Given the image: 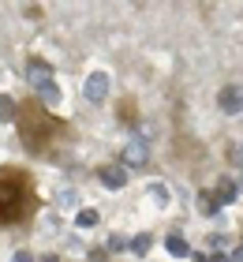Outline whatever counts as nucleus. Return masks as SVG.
<instances>
[{
    "label": "nucleus",
    "mask_w": 243,
    "mask_h": 262,
    "mask_svg": "<svg viewBox=\"0 0 243 262\" xmlns=\"http://www.w3.org/2000/svg\"><path fill=\"white\" fill-rule=\"evenodd\" d=\"M213 195H217V202H221V206H228V202L239 199V184L232 180V176H221V180H217V187H213Z\"/></svg>",
    "instance_id": "nucleus-7"
},
{
    "label": "nucleus",
    "mask_w": 243,
    "mask_h": 262,
    "mask_svg": "<svg viewBox=\"0 0 243 262\" xmlns=\"http://www.w3.org/2000/svg\"><path fill=\"white\" fill-rule=\"evenodd\" d=\"M105 251L108 255H116V251H131V240H127V236H108V244H105Z\"/></svg>",
    "instance_id": "nucleus-13"
},
{
    "label": "nucleus",
    "mask_w": 243,
    "mask_h": 262,
    "mask_svg": "<svg viewBox=\"0 0 243 262\" xmlns=\"http://www.w3.org/2000/svg\"><path fill=\"white\" fill-rule=\"evenodd\" d=\"M41 262H60V258H56V255H45V258H41Z\"/></svg>",
    "instance_id": "nucleus-21"
},
{
    "label": "nucleus",
    "mask_w": 243,
    "mask_h": 262,
    "mask_svg": "<svg viewBox=\"0 0 243 262\" xmlns=\"http://www.w3.org/2000/svg\"><path fill=\"white\" fill-rule=\"evenodd\" d=\"M27 75H30V86H34V90H41L45 82H53V68H49L45 60H30Z\"/></svg>",
    "instance_id": "nucleus-8"
},
{
    "label": "nucleus",
    "mask_w": 243,
    "mask_h": 262,
    "mask_svg": "<svg viewBox=\"0 0 243 262\" xmlns=\"http://www.w3.org/2000/svg\"><path fill=\"white\" fill-rule=\"evenodd\" d=\"M150 244H153L150 236H146V232H139L135 240H131V255H139V258H142V255H150Z\"/></svg>",
    "instance_id": "nucleus-14"
},
{
    "label": "nucleus",
    "mask_w": 243,
    "mask_h": 262,
    "mask_svg": "<svg viewBox=\"0 0 243 262\" xmlns=\"http://www.w3.org/2000/svg\"><path fill=\"white\" fill-rule=\"evenodd\" d=\"M232 262H243V244H239L236 251H232Z\"/></svg>",
    "instance_id": "nucleus-20"
},
{
    "label": "nucleus",
    "mask_w": 243,
    "mask_h": 262,
    "mask_svg": "<svg viewBox=\"0 0 243 262\" xmlns=\"http://www.w3.org/2000/svg\"><path fill=\"white\" fill-rule=\"evenodd\" d=\"M75 225H79V229H94V225H97V210H79Z\"/></svg>",
    "instance_id": "nucleus-15"
},
{
    "label": "nucleus",
    "mask_w": 243,
    "mask_h": 262,
    "mask_svg": "<svg viewBox=\"0 0 243 262\" xmlns=\"http://www.w3.org/2000/svg\"><path fill=\"white\" fill-rule=\"evenodd\" d=\"M97 176H101V184L108 187V191H120V187L127 184V169H124V165H105Z\"/></svg>",
    "instance_id": "nucleus-6"
},
{
    "label": "nucleus",
    "mask_w": 243,
    "mask_h": 262,
    "mask_svg": "<svg viewBox=\"0 0 243 262\" xmlns=\"http://www.w3.org/2000/svg\"><path fill=\"white\" fill-rule=\"evenodd\" d=\"M217 210H221L217 195H213V191H202V195H198V213H206V217H210V213H217Z\"/></svg>",
    "instance_id": "nucleus-12"
},
{
    "label": "nucleus",
    "mask_w": 243,
    "mask_h": 262,
    "mask_svg": "<svg viewBox=\"0 0 243 262\" xmlns=\"http://www.w3.org/2000/svg\"><path fill=\"white\" fill-rule=\"evenodd\" d=\"M165 247H168V255H176V258H187V255H191V244H187L180 232L165 236Z\"/></svg>",
    "instance_id": "nucleus-9"
},
{
    "label": "nucleus",
    "mask_w": 243,
    "mask_h": 262,
    "mask_svg": "<svg viewBox=\"0 0 243 262\" xmlns=\"http://www.w3.org/2000/svg\"><path fill=\"white\" fill-rule=\"evenodd\" d=\"M19 131H23V142H27V150L34 154V150H45L49 142H53L60 131H64V124L56 120V116H49L45 113V105H34V101H27V105H19Z\"/></svg>",
    "instance_id": "nucleus-2"
},
{
    "label": "nucleus",
    "mask_w": 243,
    "mask_h": 262,
    "mask_svg": "<svg viewBox=\"0 0 243 262\" xmlns=\"http://www.w3.org/2000/svg\"><path fill=\"white\" fill-rule=\"evenodd\" d=\"M150 199L157 202V206H168V187L165 184H150Z\"/></svg>",
    "instance_id": "nucleus-16"
},
{
    "label": "nucleus",
    "mask_w": 243,
    "mask_h": 262,
    "mask_svg": "<svg viewBox=\"0 0 243 262\" xmlns=\"http://www.w3.org/2000/svg\"><path fill=\"white\" fill-rule=\"evenodd\" d=\"M146 161H150V142H146L142 135H135V139H127V146H124V154H120V165H124V169H142Z\"/></svg>",
    "instance_id": "nucleus-3"
},
{
    "label": "nucleus",
    "mask_w": 243,
    "mask_h": 262,
    "mask_svg": "<svg viewBox=\"0 0 243 262\" xmlns=\"http://www.w3.org/2000/svg\"><path fill=\"white\" fill-rule=\"evenodd\" d=\"M82 94H86V101H105V94H108V75L105 71H90L86 82H82Z\"/></svg>",
    "instance_id": "nucleus-4"
},
{
    "label": "nucleus",
    "mask_w": 243,
    "mask_h": 262,
    "mask_svg": "<svg viewBox=\"0 0 243 262\" xmlns=\"http://www.w3.org/2000/svg\"><path fill=\"white\" fill-rule=\"evenodd\" d=\"M38 98H41L45 109H56V105H60V86H56V79H53V82H45V86L38 90Z\"/></svg>",
    "instance_id": "nucleus-10"
},
{
    "label": "nucleus",
    "mask_w": 243,
    "mask_h": 262,
    "mask_svg": "<svg viewBox=\"0 0 243 262\" xmlns=\"http://www.w3.org/2000/svg\"><path fill=\"white\" fill-rule=\"evenodd\" d=\"M11 120H19V105L8 94H0V124H11Z\"/></svg>",
    "instance_id": "nucleus-11"
},
{
    "label": "nucleus",
    "mask_w": 243,
    "mask_h": 262,
    "mask_svg": "<svg viewBox=\"0 0 243 262\" xmlns=\"http://www.w3.org/2000/svg\"><path fill=\"white\" fill-rule=\"evenodd\" d=\"M217 105H221L228 116L243 113V86H225L221 94H217Z\"/></svg>",
    "instance_id": "nucleus-5"
},
{
    "label": "nucleus",
    "mask_w": 243,
    "mask_h": 262,
    "mask_svg": "<svg viewBox=\"0 0 243 262\" xmlns=\"http://www.w3.org/2000/svg\"><path fill=\"white\" fill-rule=\"evenodd\" d=\"M34 210V184L23 169H0V225H19Z\"/></svg>",
    "instance_id": "nucleus-1"
},
{
    "label": "nucleus",
    "mask_w": 243,
    "mask_h": 262,
    "mask_svg": "<svg viewBox=\"0 0 243 262\" xmlns=\"http://www.w3.org/2000/svg\"><path fill=\"white\" fill-rule=\"evenodd\" d=\"M11 262H34V255L27 251V247H19V251H15V255H11Z\"/></svg>",
    "instance_id": "nucleus-17"
},
{
    "label": "nucleus",
    "mask_w": 243,
    "mask_h": 262,
    "mask_svg": "<svg viewBox=\"0 0 243 262\" xmlns=\"http://www.w3.org/2000/svg\"><path fill=\"white\" fill-rule=\"evenodd\" d=\"M239 195H243V184H239Z\"/></svg>",
    "instance_id": "nucleus-22"
},
{
    "label": "nucleus",
    "mask_w": 243,
    "mask_h": 262,
    "mask_svg": "<svg viewBox=\"0 0 243 262\" xmlns=\"http://www.w3.org/2000/svg\"><path fill=\"white\" fill-rule=\"evenodd\" d=\"M206 262H232V258H228V255H221V251H213V255L206 258Z\"/></svg>",
    "instance_id": "nucleus-18"
},
{
    "label": "nucleus",
    "mask_w": 243,
    "mask_h": 262,
    "mask_svg": "<svg viewBox=\"0 0 243 262\" xmlns=\"http://www.w3.org/2000/svg\"><path fill=\"white\" fill-rule=\"evenodd\" d=\"M228 158H232V161H236V165H243V150H239V146H236V150H232V154H228Z\"/></svg>",
    "instance_id": "nucleus-19"
}]
</instances>
